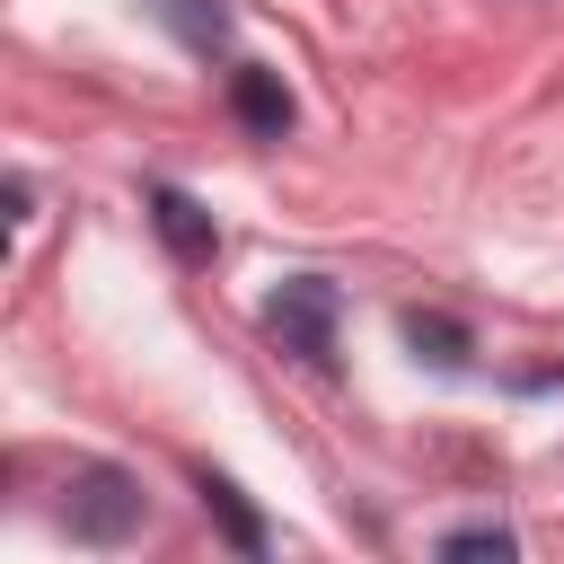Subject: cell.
Wrapping results in <instances>:
<instances>
[{
    "instance_id": "6da1fadb",
    "label": "cell",
    "mask_w": 564,
    "mask_h": 564,
    "mask_svg": "<svg viewBox=\"0 0 564 564\" xmlns=\"http://www.w3.org/2000/svg\"><path fill=\"white\" fill-rule=\"evenodd\" d=\"M141 520H150V502H141V485L123 467H79L62 485V529L88 538V546H123Z\"/></svg>"
},
{
    "instance_id": "7a4b0ae2",
    "label": "cell",
    "mask_w": 564,
    "mask_h": 564,
    "mask_svg": "<svg viewBox=\"0 0 564 564\" xmlns=\"http://www.w3.org/2000/svg\"><path fill=\"white\" fill-rule=\"evenodd\" d=\"M264 335H273L282 352H300L308 370H326V361H335V282L291 273V282L264 300Z\"/></svg>"
},
{
    "instance_id": "3957f363",
    "label": "cell",
    "mask_w": 564,
    "mask_h": 564,
    "mask_svg": "<svg viewBox=\"0 0 564 564\" xmlns=\"http://www.w3.org/2000/svg\"><path fill=\"white\" fill-rule=\"evenodd\" d=\"M150 229L167 238V256H176V264H212V247H220L212 212H203L194 194H176V185H150Z\"/></svg>"
},
{
    "instance_id": "277c9868",
    "label": "cell",
    "mask_w": 564,
    "mask_h": 564,
    "mask_svg": "<svg viewBox=\"0 0 564 564\" xmlns=\"http://www.w3.org/2000/svg\"><path fill=\"white\" fill-rule=\"evenodd\" d=\"M229 115H238L256 141H282V132H291V88L247 62V70H229Z\"/></svg>"
},
{
    "instance_id": "5b68a950",
    "label": "cell",
    "mask_w": 564,
    "mask_h": 564,
    "mask_svg": "<svg viewBox=\"0 0 564 564\" xmlns=\"http://www.w3.org/2000/svg\"><path fill=\"white\" fill-rule=\"evenodd\" d=\"M203 511L229 529V546H238V555H264V520L247 511V494H238L229 476H203Z\"/></svg>"
},
{
    "instance_id": "8992f818",
    "label": "cell",
    "mask_w": 564,
    "mask_h": 564,
    "mask_svg": "<svg viewBox=\"0 0 564 564\" xmlns=\"http://www.w3.org/2000/svg\"><path fill=\"white\" fill-rule=\"evenodd\" d=\"M159 18H167V35L176 44H194V53H212V44H229V9L220 0H150Z\"/></svg>"
},
{
    "instance_id": "52a82bcc",
    "label": "cell",
    "mask_w": 564,
    "mask_h": 564,
    "mask_svg": "<svg viewBox=\"0 0 564 564\" xmlns=\"http://www.w3.org/2000/svg\"><path fill=\"white\" fill-rule=\"evenodd\" d=\"M405 344H414L423 361H441V370H458V361H467V335H458V317H432V308H405Z\"/></svg>"
},
{
    "instance_id": "ba28073f",
    "label": "cell",
    "mask_w": 564,
    "mask_h": 564,
    "mask_svg": "<svg viewBox=\"0 0 564 564\" xmlns=\"http://www.w3.org/2000/svg\"><path fill=\"white\" fill-rule=\"evenodd\" d=\"M441 555H449V564H458V555H494V564H511V555H520V538L485 520V529H449V538H441Z\"/></svg>"
}]
</instances>
